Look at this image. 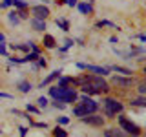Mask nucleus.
Listing matches in <instances>:
<instances>
[{
	"mask_svg": "<svg viewBox=\"0 0 146 137\" xmlns=\"http://www.w3.org/2000/svg\"><path fill=\"white\" fill-rule=\"evenodd\" d=\"M139 93H141V95L146 93V80H143V82L139 84Z\"/></svg>",
	"mask_w": 146,
	"mask_h": 137,
	"instance_id": "nucleus-21",
	"label": "nucleus"
},
{
	"mask_svg": "<svg viewBox=\"0 0 146 137\" xmlns=\"http://www.w3.org/2000/svg\"><path fill=\"white\" fill-rule=\"evenodd\" d=\"M104 135H106V137H126L121 130H115V128H110V130H106V132H104Z\"/></svg>",
	"mask_w": 146,
	"mask_h": 137,
	"instance_id": "nucleus-11",
	"label": "nucleus"
},
{
	"mask_svg": "<svg viewBox=\"0 0 146 137\" xmlns=\"http://www.w3.org/2000/svg\"><path fill=\"white\" fill-rule=\"evenodd\" d=\"M95 112H97V102L88 99V97H82L79 106L73 110V113H75L77 117H84V115H90V113H95Z\"/></svg>",
	"mask_w": 146,
	"mask_h": 137,
	"instance_id": "nucleus-2",
	"label": "nucleus"
},
{
	"mask_svg": "<svg viewBox=\"0 0 146 137\" xmlns=\"http://www.w3.org/2000/svg\"><path fill=\"white\" fill-rule=\"evenodd\" d=\"M79 9H80V13H91V6H90V4H80Z\"/></svg>",
	"mask_w": 146,
	"mask_h": 137,
	"instance_id": "nucleus-17",
	"label": "nucleus"
},
{
	"mask_svg": "<svg viewBox=\"0 0 146 137\" xmlns=\"http://www.w3.org/2000/svg\"><path fill=\"white\" fill-rule=\"evenodd\" d=\"M104 112H106L108 117H113L122 112V104L115 99H104Z\"/></svg>",
	"mask_w": 146,
	"mask_h": 137,
	"instance_id": "nucleus-4",
	"label": "nucleus"
},
{
	"mask_svg": "<svg viewBox=\"0 0 146 137\" xmlns=\"http://www.w3.org/2000/svg\"><path fill=\"white\" fill-rule=\"evenodd\" d=\"M17 13H9V20L13 22V24H18V17H15Z\"/></svg>",
	"mask_w": 146,
	"mask_h": 137,
	"instance_id": "nucleus-22",
	"label": "nucleus"
},
{
	"mask_svg": "<svg viewBox=\"0 0 146 137\" xmlns=\"http://www.w3.org/2000/svg\"><path fill=\"white\" fill-rule=\"evenodd\" d=\"M44 46H46V48H49V49L55 48V39H53L51 35H44Z\"/></svg>",
	"mask_w": 146,
	"mask_h": 137,
	"instance_id": "nucleus-13",
	"label": "nucleus"
},
{
	"mask_svg": "<svg viewBox=\"0 0 146 137\" xmlns=\"http://www.w3.org/2000/svg\"><path fill=\"white\" fill-rule=\"evenodd\" d=\"M119 119V124H121V128L124 132H128L130 135H133V137H137V135H141V128L135 124V122H131V121H128V119L124 117V115H121V117H117Z\"/></svg>",
	"mask_w": 146,
	"mask_h": 137,
	"instance_id": "nucleus-3",
	"label": "nucleus"
},
{
	"mask_svg": "<svg viewBox=\"0 0 146 137\" xmlns=\"http://www.w3.org/2000/svg\"><path fill=\"white\" fill-rule=\"evenodd\" d=\"M46 104H48V99H46V97H40V99H38V106H42V108H44Z\"/></svg>",
	"mask_w": 146,
	"mask_h": 137,
	"instance_id": "nucleus-24",
	"label": "nucleus"
},
{
	"mask_svg": "<svg viewBox=\"0 0 146 137\" xmlns=\"http://www.w3.org/2000/svg\"><path fill=\"white\" fill-rule=\"evenodd\" d=\"M57 24L60 26L64 31H68V29H70V26H68V22H66V20H57Z\"/></svg>",
	"mask_w": 146,
	"mask_h": 137,
	"instance_id": "nucleus-20",
	"label": "nucleus"
},
{
	"mask_svg": "<svg viewBox=\"0 0 146 137\" xmlns=\"http://www.w3.org/2000/svg\"><path fill=\"white\" fill-rule=\"evenodd\" d=\"M58 121H60V122H62V124H66V122H68V121H70V119H68V117H60V119H58Z\"/></svg>",
	"mask_w": 146,
	"mask_h": 137,
	"instance_id": "nucleus-26",
	"label": "nucleus"
},
{
	"mask_svg": "<svg viewBox=\"0 0 146 137\" xmlns=\"http://www.w3.org/2000/svg\"><path fill=\"white\" fill-rule=\"evenodd\" d=\"M57 77H60V71H53V73H51V75H49V77H48V79H44L42 82H40V88H44V86H46V84H49V82H51L53 79H57Z\"/></svg>",
	"mask_w": 146,
	"mask_h": 137,
	"instance_id": "nucleus-12",
	"label": "nucleus"
},
{
	"mask_svg": "<svg viewBox=\"0 0 146 137\" xmlns=\"http://www.w3.org/2000/svg\"><path fill=\"white\" fill-rule=\"evenodd\" d=\"M0 7H2V4H0Z\"/></svg>",
	"mask_w": 146,
	"mask_h": 137,
	"instance_id": "nucleus-31",
	"label": "nucleus"
},
{
	"mask_svg": "<svg viewBox=\"0 0 146 137\" xmlns=\"http://www.w3.org/2000/svg\"><path fill=\"white\" fill-rule=\"evenodd\" d=\"M77 84L82 86V91L90 95L95 93H102V91H108V84L102 80V77H95V75H88V77H80V79L75 80Z\"/></svg>",
	"mask_w": 146,
	"mask_h": 137,
	"instance_id": "nucleus-1",
	"label": "nucleus"
},
{
	"mask_svg": "<svg viewBox=\"0 0 146 137\" xmlns=\"http://www.w3.org/2000/svg\"><path fill=\"white\" fill-rule=\"evenodd\" d=\"M53 135H55V137H68V134L62 130V128H58V126L53 130Z\"/></svg>",
	"mask_w": 146,
	"mask_h": 137,
	"instance_id": "nucleus-15",
	"label": "nucleus"
},
{
	"mask_svg": "<svg viewBox=\"0 0 146 137\" xmlns=\"http://www.w3.org/2000/svg\"><path fill=\"white\" fill-rule=\"evenodd\" d=\"M77 4V0H68V6H75Z\"/></svg>",
	"mask_w": 146,
	"mask_h": 137,
	"instance_id": "nucleus-28",
	"label": "nucleus"
},
{
	"mask_svg": "<svg viewBox=\"0 0 146 137\" xmlns=\"http://www.w3.org/2000/svg\"><path fill=\"white\" fill-rule=\"evenodd\" d=\"M70 82H73V84H75V80H73V79H70V77H64V79H60L58 86H60V88H66V86L70 84Z\"/></svg>",
	"mask_w": 146,
	"mask_h": 137,
	"instance_id": "nucleus-14",
	"label": "nucleus"
},
{
	"mask_svg": "<svg viewBox=\"0 0 146 137\" xmlns=\"http://www.w3.org/2000/svg\"><path fill=\"white\" fill-rule=\"evenodd\" d=\"M0 42H4V35L2 33H0Z\"/></svg>",
	"mask_w": 146,
	"mask_h": 137,
	"instance_id": "nucleus-29",
	"label": "nucleus"
},
{
	"mask_svg": "<svg viewBox=\"0 0 146 137\" xmlns=\"http://www.w3.org/2000/svg\"><path fill=\"white\" fill-rule=\"evenodd\" d=\"M0 55H6V44L0 42Z\"/></svg>",
	"mask_w": 146,
	"mask_h": 137,
	"instance_id": "nucleus-25",
	"label": "nucleus"
},
{
	"mask_svg": "<svg viewBox=\"0 0 146 137\" xmlns=\"http://www.w3.org/2000/svg\"><path fill=\"white\" fill-rule=\"evenodd\" d=\"M29 90H31V86L27 84V82H20V91H24V93H27Z\"/></svg>",
	"mask_w": 146,
	"mask_h": 137,
	"instance_id": "nucleus-19",
	"label": "nucleus"
},
{
	"mask_svg": "<svg viewBox=\"0 0 146 137\" xmlns=\"http://www.w3.org/2000/svg\"><path fill=\"white\" fill-rule=\"evenodd\" d=\"M144 73H146V68H144Z\"/></svg>",
	"mask_w": 146,
	"mask_h": 137,
	"instance_id": "nucleus-30",
	"label": "nucleus"
},
{
	"mask_svg": "<svg viewBox=\"0 0 146 137\" xmlns=\"http://www.w3.org/2000/svg\"><path fill=\"white\" fill-rule=\"evenodd\" d=\"M31 26H33L36 31L46 29V22H44V20H40V18H33V20H31Z\"/></svg>",
	"mask_w": 146,
	"mask_h": 137,
	"instance_id": "nucleus-10",
	"label": "nucleus"
},
{
	"mask_svg": "<svg viewBox=\"0 0 146 137\" xmlns=\"http://www.w3.org/2000/svg\"><path fill=\"white\" fill-rule=\"evenodd\" d=\"M26 132H27L26 128H20V137H26Z\"/></svg>",
	"mask_w": 146,
	"mask_h": 137,
	"instance_id": "nucleus-27",
	"label": "nucleus"
},
{
	"mask_svg": "<svg viewBox=\"0 0 146 137\" xmlns=\"http://www.w3.org/2000/svg\"><path fill=\"white\" fill-rule=\"evenodd\" d=\"M131 104H133V106H146V99H133L131 100Z\"/></svg>",
	"mask_w": 146,
	"mask_h": 137,
	"instance_id": "nucleus-16",
	"label": "nucleus"
},
{
	"mask_svg": "<svg viewBox=\"0 0 146 137\" xmlns=\"http://www.w3.org/2000/svg\"><path fill=\"white\" fill-rule=\"evenodd\" d=\"M58 100H60V102H75V100H77V93H75V90H68V88H64V91H62L60 97H58Z\"/></svg>",
	"mask_w": 146,
	"mask_h": 137,
	"instance_id": "nucleus-6",
	"label": "nucleus"
},
{
	"mask_svg": "<svg viewBox=\"0 0 146 137\" xmlns=\"http://www.w3.org/2000/svg\"><path fill=\"white\" fill-rule=\"evenodd\" d=\"M111 70H115V71H119V73H124V75H130V70H126V68H121V66H113Z\"/></svg>",
	"mask_w": 146,
	"mask_h": 137,
	"instance_id": "nucleus-18",
	"label": "nucleus"
},
{
	"mask_svg": "<svg viewBox=\"0 0 146 137\" xmlns=\"http://www.w3.org/2000/svg\"><path fill=\"white\" fill-rule=\"evenodd\" d=\"M111 82L115 86H121V88H131L133 86V79H124V77H113Z\"/></svg>",
	"mask_w": 146,
	"mask_h": 137,
	"instance_id": "nucleus-8",
	"label": "nucleus"
},
{
	"mask_svg": "<svg viewBox=\"0 0 146 137\" xmlns=\"http://www.w3.org/2000/svg\"><path fill=\"white\" fill-rule=\"evenodd\" d=\"M79 68H82V70H88V71H93L97 73V75H108V70L106 68H99V66H86V64H79Z\"/></svg>",
	"mask_w": 146,
	"mask_h": 137,
	"instance_id": "nucleus-9",
	"label": "nucleus"
},
{
	"mask_svg": "<svg viewBox=\"0 0 146 137\" xmlns=\"http://www.w3.org/2000/svg\"><path fill=\"white\" fill-rule=\"evenodd\" d=\"M13 4H15L17 7H20V9H24V7H26V4H24V2H20V0H13Z\"/></svg>",
	"mask_w": 146,
	"mask_h": 137,
	"instance_id": "nucleus-23",
	"label": "nucleus"
},
{
	"mask_svg": "<svg viewBox=\"0 0 146 137\" xmlns=\"http://www.w3.org/2000/svg\"><path fill=\"white\" fill-rule=\"evenodd\" d=\"M82 122H86V124H91V126H102L104 124V119L100 115H93V113H90V115H84L80 117Z\"/></svg>",
	"mask_w": 146,
	"mask_h": 137,
	"instance_id": "nucleus-5",
	"label": "nucleus"
},
{
	"mask_svg": "<svg viewBox=\"0 0 146 137\" xmlns=\"http://www.w3.org/2000/svg\"><path fill=\"white\" fill-rule=\"evenodd\" d=\"M31 11H33L35 18H40V20H46V17L49 15V9L46 7V6H35Z\"/></svg>",
	"mask_w": 146,
	"mask_h": 137,
	"instance_id": "nucleus-7",
	"label": "nucleus"
}]
</instances>
